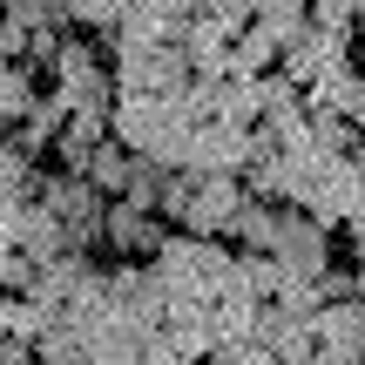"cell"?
I'll list each match as a JSON object with an SVG mask.
<instances>
[{"instance_id":"1","label":"cell","mask_w":365,"mask_h":365,"mask_svg":"<svg viewBox=\"0 0 365 365\" xmlns=\"http://www.w3.org/2000/svg\"><path fill=\"white\" fill-rule=\"evenodd\" d=\"M149 271L163 277L170 298H196V304H217L237 284V257L223 250V237H190V230H170Z\"/></svg>"},{"instance_id":"16","label":"cell","mask_w":365,"mask_h":365,"mask_svg":"<svg viewBox=\"0 0 365 365\" xmlns=\"http://www.w3.org/2000/svg\"><path fill=\"white\" fill-rule=\"evenodd\" d=\"M129 170H135V156H129V149L115 143V135H108V143H102V149H95V156H88V170H81V176H88L95 190H102L108 203H115V196L129 190Z\"/></svg>"},{"instance_id":"8","label":"cell","mask_w":365,"mask_h":365,"mask_svg":"<svg viewBox=\"0 0 365 365\" xmlns=\"http://www.w3.org/2000/svg\"><path fill=\"white\" fill-rule=\"evenodd\" d=\"M345 48H352V41H345V34H325V27L312 21V27H304V34H298V41H291V48H284V75L298 81V88H312V81L325 75V68L352 61V54H345Z\"/></svg>"},{"instance_id":"17","label":"cell","mask_w":365,"mask_h":365,"mask_svg":"<svg viewBox=\"0 0 365 365\" xmlns=\"http://www.w3.org/2000/svg\"><path fill=\"white\" fill-rule=\"evenodd\" d=\"M170 163H156V156H135V170H129V190H122V203H135V210H156L163 217V190H170Z\"/></svg>"},{"instance_id":"21","label":"cell","mask_w":365,"mask_h":365,"mask_svg":"<svg viewBox=\"0 0 365 365\" xmlns=\"http://www.w3.org/2000/svg\"><path fill=\"white\" fill-rule=\"evenodd\" d=\"M312 21L325 27V34H345V41L359 34V14H352V0H312Z\"/></svg>"},{"instance_id":"7","label":"cell","mask_w":365,"mask_h":365,"mask_svg":"<svg viewBox=\"0 0 365 365\" xmlns=\"http://www.w3.org/2000/svg\"><path fill=\"white\" fill-rule=\"evenodd\" d=\"M244 156H250V129H237V122H203L190 156H182V170L190 176H244Z\"/></svg>"},{"instance_id":"5","label":"cell","mask_w":365,"mask_h":365,"mask_svg":"<svg viewBox=\"0 0 365 365\" xmlns=\"http://www.w3.org/2000/svg\"><path fill=\"white\" fill-rule=\"evenodd\" d=\"M0 223H7L14 250H21L27 264H54V257H68V250H75L68 223L54 217L48 203H14V210H0Z\"/></svg>"},{"instance_id":"6","label":"cell","mask_w":365,"mask_h":365,"mask_svg":"<svg viewBox=\"0 0 365 365\" xmlns=\"http://www.w3.org/2000/svg\"><path fill=\"white\" fill-rule=\"evenodd\" d=\"M277 264H284V277H325L331 271V230L318 217H304V210L284 203V230H277Z\"/></svg>"},{"instance_id":"9","label":"cell","mask_w":365,"mask_h":365,"mask_svg":"<svg viewBox=\"0 0 365 365\" xmlns=\"http://www.w3.org/2000/svg\"><path fill=\"white\" fill-rule=\"evenodd\" d=\"M250 345H264V352H277V359H312L318 352V325H312V318H291L284 312V304H264V312H257V339H250Z\"/></svg>"},{"instance_id":"15","label":"cell","mask_w":365,"mask_h":365,"mask_svg":"<svg viewBox=\"0 0 365 365\" xmlns=\"http://www.w3.org/2000/svg\"><path fill=\"white\" fill-rule=\"evenodd\" d=\"M210 312H217V345H250V339H257V312H264V304L250 298L244 284H230Z\"/></svg>"},{"instance_id":"19","label":"cell","mask_w":365,"mask_h":365,"mask_svg":"<svg viewBox=\"0 0 365 365\" xmlns=\"http://www.w3.org/2000/svg\"><path fill=\"white\" fill-rule=\"evenodd\" d=\"M237 284H244L257 304H271L277 291H284V264L264 257V250H244V257H237Z\"/></svg>"},{"instance_id":"23","label":"cell","mask_w":365,"mask_h":365,"mask_svg":"<svg viewBox=\"0 0 365 365\" xmlns=\"http://www.w3.org/2000/svg\"><path fill=\"white\" fill-rule=\"evenodd\" d=\"M0 61H14V27H7V7H0Z\"/></svg>"},{"instance_id":"3","label":"cell","mask_w":365,"mask_h":365,"mask_svg":"<svg viewBox=\"0 0 365 365\" xmlns=\"http://www.w3.org/2000/svg\"><path fill=\"white\" fill-rule=\"evenodd\" d=\"M244 203H250V190L237 176H196L190 203L176 210V230H190V237H230V223H237Z\"/></svg>"},{"instance_id":"25","label":"cell","mask_w":365,"mask_h":365,"mask_svg":"<svg viewBox=\"0 0 365 365\" xmlns=\"http://www.w3.org/2000/svg\"><path fill=\"white\" fill-rule=\"evenodd\" d=\"M352 250H359V264H365V223H352Z\"/></svg>"},{"instance_id":"4","label":"cell","mask_w":365,"mask_h":365,"mask_svg":"<svg viewBox=\"0 0 365 365\" xmlns=\"http://www.w3.org/2000/svg\"><path fill=\"white\" fill-rule=\"evenodd\" d=\"M102 244L115 250L122 264H156V250L170 244V223L156 217V210H135V203H108V217H102Z\"/></svg>"},{"instance_id":"20","label":"cell","mask_w":365,"mask_h":365,"mask_svg":"<svg viewBox=\"0 0 365 365\" xmlns=\"http://www.w3.org/2000/svg\"><path fill=\"white\" fill-rule=\"evenodd\" d=\"M312 149H318V156H352V149H359V129H352V115L312 108Z\"/></svg>"},{"instance_id":"26","label":"cell","mask_w":365,"mask_h":365,"mask_svg":"<svg viewBox=\"0 0 365 365\" xmlns=\"http://www.w3.org/2000/svg\"><path fill=\"white\" fill-rule=\"evenodd\" d=\"M352 14H359V27H365V0H352Z\"/></svg>"},{"instance_id":"2","label":"cell","mask_w":365,"mask_h":365,"mask_svg":"<svg viewBox=\"0 0 365 365\" xmlns=\"http://www.w3.org/2000/svg\"><path fill=\"white\" fill-rule=\"evenodd\" d=\"M108 68H115V95H182L196 81V68L182 61L176 41H163V48H115L108 54Z\"/></svg>"},{"instance_id":"22","label":"cell","mask_w":365,"mask_h":365,"mask_svg":"<svg viewBox=\"0 0 365 365\" xmlns=\"http://www.w3.org/2000/svg\"><path fill=\"white\" fill-rule=\"evenodd\" d=\"M143 365H203V359H190V352L170 339V331H156V339L143 345Z\"/></svg>"},{"instance_id":"14","label":"cell","mask_w":365,"mask_h":365,"mask_svg":"<svg viewBox=\"0 0 365 365\" xmlns=\"http://www.w3.org/2000/svg\"><path fill=\"white\" fill-rule=\"evenodd\" d=\"M34 190H41V156H27L21 143H0V210H14V203H34Z\"/></svg>"},{"instance_id":"18","label":"cell","mask_w":365,"mask_h":365,"mask_svg":"<svg viewBox=\"0 0 365 365\" xmlns=\"http://www.w3.org/2000/svg\"><path fill=\"white\" fill-rule=\"evenodd\" d=\"M217 122L257 129V122H264V95H257V81H217Z\"/></svg>"},{"instance_id":"11","label":"cell","mask_w":365,"mask_h":365,"mask_svg":"<svg viewBox=\"0 0 365 365\" xmlns=\"http://www.w3.org/2000/svg\"><path fill=\"white\" fill-rule=\"evenodd\" d=\"M54 318H61V312H48L41 298H14V291L0 298V331H7L21 352H41V339L54 331Z\"/></svg>"},{"instance_id":"10","label":"cell","mask_w":365,"mask_h":365,"mask_svg":"<svg viewBox=\"0 0 365 365\" xmlns=\"http://www.w3.org/2000/svg\"><path fill=\"white\" fill-rule=\"evenodd\" d=\"M277 230H284V203L250 196V203L237 210V223H230V244H237V250H264V257H271V250H277Z\"/></svg>"},{"instance_id":"12","label":"cell","mask_w":365,"mask_h":365,"mask_svg":"<svg viewBox=\"0 0 365 365\" xmlns=\"http://www.w3.org/2000/svg\"><path fill=\"white\" fill-rule=\"evenodd\" d=\"M318 345L325 352H365V298H331L318 312Z\"/></svg>"},{"instance_id":"13","label":"cell","mask_w":365,"mask_h":365,"mask_svg":"<svg viewBox=\"0 0 365 365\" xmlns=\"http://www.w3.org/2000/svg\"><path fill=\"white\" fill-rule=\"evenodd\" d=\"M230 61H237V81H257V75H271V68L284 61V41H277L264 21H250L244 34L230 41Z\"/></svg>"},{"instance_id":"24","label":"cell","mask_w":365,"mask_h":365,"mask_svg":"<svg viewBox=\"0 0 365 365\" xmlns=\"http://www.w3.org/2000/svg\"><path fill=\"white\" fill-rule=\"evenodd\" d=\"M203 365H237V345H217V352H210Z\"/></svg>"}]
</instances>
